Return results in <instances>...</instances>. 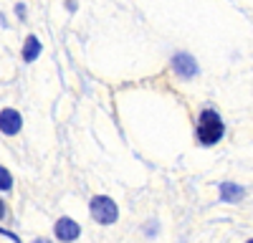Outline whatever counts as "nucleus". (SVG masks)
<instances>
[{"instance_id":"obj_1","label":"nucleus","mask_w":253,"mask_h":243,"mask_svg":"<svg viewBox=\"0 0 253 243\" xmlns=\"http://www.w3.org/2000/svg\"><path fill=\"white\" fill-rule=\"evenodd\" d=\"M225 134V127H223V119L215 109H203L200 112V119H198V142L203 147H210L220 142Z\"/></svg>"},{"instance_id":"obj_2","label":"nucleus","mask_w":253,"mask_h":243,"mask_svg":"<svg viewBox=\"0 0 253 243\" xmlns=\"http://www.w3.org/2000/svg\"><path fill=\"white\" fill-rule=\"evenodd\" d=\"M89 208H91V218L99 223V226H112V223H117V218H119L117 202L107 195H96Z\"/></svg>"},{"instance_id":"obj_3","label":"nucleus","mask_w":253,"mask_h":243,"mask_svg":"<svg viewBox=\"0 0 253 243\" xmlns=\"http://www.w3.org/2000/svg\"><path fill=\"white\" fill-rule=\"evenodd\" d=\"M172 69L182 79H193L198 74V61L190 56V53H175L172 56Z\"/></svg>"},{"instance_id":"obj_4","label":"nucleus","mask_w":253,"mask_h":243,"mask_svg":"<svg viewBox=\"0 0 253 243\" xmlns=\"http://www.w3.org/2000/svg\"><path fill=\"white\" fill-rule=\"evenodd\" d=\"M79 236H81V226H79L76 220H71V218L56 220V238H58V241L71 243V241H76Z\"/></svg>"},{"instance_id":"obj_5","label":"nucleus","mask_w":253,"mask_h":243,"mask_svg":"<svg viewBox=\"0 0 253 243\" xmlns=\"http://www.w3.org/2000/svg\"><path fill=\"white\" fill-rule=\"evenodd\" d=\"M20 127H23V119L15 109H3L0 112V132L3 134H18Z\"/></svg>"},{"instance_id":"obj_6","label":"nucleus","mask_w":253,"mask_h":243,"mask_svg":"<svg viewBox=\"0 0 253 243\" xmlns=\"http://www.w3.org/2000/svg\"><path fill=\"white\" fill-rule=\"evenodd\" d=\"M243 195H246V190L241 185H236V182H223L220 185V200L223 202H238Z\"/></svg>"},{"instance_id":"obj_7","label":"nucleus","mask_w":253,"mask_h":243,"mask_svg":"<svg viewBox=\"0 0 253 243\" xmlns=\"http://www.w3.org/2000/svg\"><path fill=\"white\" fill-rule=\"evenodd\" d=\"M38 53H41V40L36 38V36H28L26 38V48H23V61H36L38 58Z\"/></svg>"},{"instance_id":"obj_8","label":"nucleus","mask_w":253,"mask_h":243,"mask_svg":"<svg viewBox=\"0 0 253 243\" xmlns=\"http://www.w3.org/2000/svg\"><path fill=\"white\" fill-rule=\"evenodd\" d=\"M13 188V175L0 165V190H10Z\"/></svg>"},{"instance_id":"obj_9","label":"nucleus","mask_w":253,"mask_h":243,"mask_svg":"<svg viewBox=\"0 0 253 243\" xmlns=\"http://www.w3.org/2000/svg\"><path fill=\"white\" fill-rule=\"evenodd\" d=\"M0 218H5V202L0 200Z\"/></svg>"},{"instance_id":"obj_10","label":"nucleus","mask_w":253,"mask_h":243,"mask_svg":"<svg viewBox=\"0 0 253 243\" xmlns=\"http://www.w3.org/2000/svg\"><path fill=\"white\" fill-rule=\"evenodd\" d=\"M33 243H51V241H48V238H36Z\"/></svg>"},{"instance_id":"obj_11","label":"nucleus","mask_w":253,"mask_h":243,"mask_svg":"<svg viewBox=\"0 0 253 243\" xmlns=\"http://www.w3.org/2000/svg\"><path fill=\"white\" fill-rule=\"evenodd\" d=\"M248 243H253V238H251V241H248Z\"/></svg>"}]
</instances>
